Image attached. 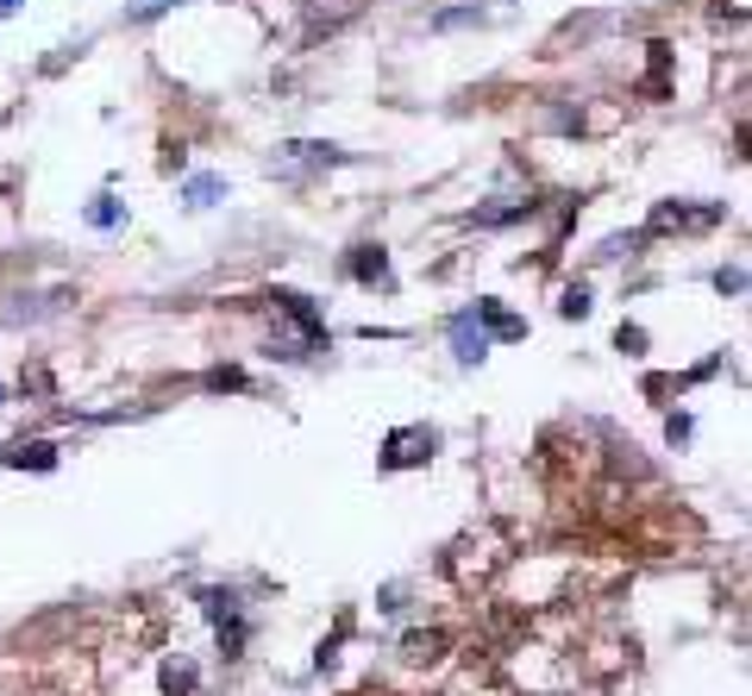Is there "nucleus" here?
Wrapping results in <instances>:
<instances>
[{"mask_svg": "<svg viewBox=\"0 0 752 696\" xmlns=\"http://www.w3.org/2000/svg\"><path fill=\"white\" fill-rule=\"evenodd\" d=\"M282 164H289V170H332V164H345V151L339 145H314V139H301V145H282Z\"/></svg>", "mask_w": 752, "mask_h": 696, "instance_id": "7", "label": "nucleus"}, {"mask_svg": "<svg viewBox=\"0 0 752 696\" xmlns=\"http://www.w3.org/2000/svg\"><path fill=\"white\" fill-rule=\"evenodd\" d=\"M471 314H476V321H483V333H489V339H526V321H514V314H501L496 301H476Z\"/></svg>", "mask_w": 752, "mask_h": 696, "instance_id": "8", "label": "nucleus"}, {"mask_svg": "<svg viewBox=\"0 0 752 696\" xmlns=\"http://www.w3.org/2000/svg\"><path fill=\"white\" fill-rule=\"evenodd\" d=\"M715 289H721V296H740V289H747V271H733V264L715 271Z\"/></svg>", "mask_w": 752, "mask_h": 696, "instance_id": "17", "label": "nucleus"}, {"mask_svg": "<svg viewBox=\"0 0 752 696\" xmlns=\"http://www.w3.org/2000/svg\"><path fill=\"white\" fill-rule=\"evenodd\" d=\"M201 609H207V615H214V627H220L226 659H239V652H245V640H251V622H245V609H239V597H232V590H201Z\"/></svg>", "mask_w": 752, "mask_h": 696, "instance_id": "2", "label": "nucleus"}, {"mask_svg": "<svg viewBox=\"0 0 752 696\" xmlns=\"http://www.w3.org/2000/svg\"><path fill=\"white\" fill-rule=\"evenodd\" d=\"M558 314H565V321H583V314H590V289H583V283H577V289H565Z\"/></svg>", "mask_w": 752, "mask_h": 696, "instance_id": "14", "label": "nucleus"}, {"mask_svg": "<svg viewBox=\"0 0 752 696\" xmlns=\"http://www.w3.org/2000/svg\"><path fill=\"white\" fill-rule=\"evenodd\" d=\"M433 452H439V433H433V427H396L389 446H383V471H414Z\"/></svg>", "mask_w": 752, "mask_h": 696, "instance_id": "3", "label": "nucleus"}, {"mask_svg": "<svg viewBox=\"0 0 752 696\" xmlns=\"http://www.w3.org/2000/svg\"><path fill=\"white\" fill-rule=\"evenodd\" d=\"M0 401H7V383H0Z\"/></svg>", "mask_w": 752, "mask_h": 696, "instance_id": "20", "label": "nucleus"}, {"mask_svg": "<svg viewBox=\"0 0 752 696\" xmlns=\"http://www.w3.org/2000/svg\"><path fill=\"white\" fill-rule=\"evenodd\" d=\"M351 276H357L364 289H396V276H389V257H383V245H357V251H351Z\"/></svg>", "mask_w": 752, "mask_h": 696, "instance_id": "6", "label": "nucleus"}, {"mask_svg": "<svg viewBox=\"0 0 752 696\" xmlns=\"http://www.w3.org/2000/svg\"><path fill=\"white\" fill-rule=\"evenodd\" d=\"M270 308H276V321H289V358H307V351H320L326 346V321H320V308L301 296V289H270Z\"/></svg>", "mask_w": 752, "mask_h": 696, "instance_id": "1", "label": "nucleus"}, {"mask_svg": "<svg viewBox=\"0 0 752 696\" xmlns=\"http://www.w3.org/2000/svg\"><path fill=\"white\" fill-rule=\"evenodd\" d=\"M207 389H245V376H239V371H214V376H207Z\"/></svg>", "mask_w": 752, "mask_h": 696, "instance_id": "18", "label": "nucleus"}, {"mask_svg": "<svg viewBox=\"0 0 752 696\" xmlns=\"http://www.w3.org/2000/svg\"><path fill=\"white\" fill-rule=\"evenodd\" d=\"M182 195H189V207H214V201L226 195V176H189Z\"/></svg>", "mask_w": 752, "mask_h": 696, "instance_id": "12", "label": "nucleus"}, {"mask_svg": "<svg viewBox=\"0 0 752 696\" xmlns=\"http://www.w3.org/2000/svg\"><path fill=\"white\" fill-rule=\"evenodd\" d=\"M439 652H446V634H408V640H401V659H408V665H433Z\"/></svg>", "mask_w": 752, "mask_h": 696, "instance_id": "10", "label": "nucleus"}, {"mask_svg": "<svg viewBox=\"0 0 752 696\" xmlns=\"http://www.w3.org/2000/svg\"><path fill=\"white\" fill-rule=\"evenodd\" d=\"M88 226H120V201L95 195V201H88Z\"/></svg>", "mask_w": 752, "mask_h": 696, "instance_id": "13", "label": "nucleus"}, {"mask_svg": "<svg viewBox=\"0 0 752 696\" xmlns=\"http://www.w3.org/2000/svg\"><path fill=\"white\" fill-rule=\"evenodd\" d=\"M0 465H32V471H50V465H57V446H45V440H32V446H7L0 452Z\"/></svg>", "mask_w": 752, "mask_h": 696, "instance_id": "9", "label": "nucleus"}, {"mask_svg": "<svg viewBox=\"0 0 752 696\" xmlns=\"http://www.w3.org/2000/svg\"><path fill=\"white\" fill-rule=\"evenodd\" d=\"M7 13H20V0H0V20H7Z\"/></svg>", "mask_w": 752, "mask_h": 696, "instance_id": "19", "label": "nucleus"}, {"mask_svg": "<svg viewBox=\"0 0 752 696\" xmlns=\"http://www.w3.org/2000/svg\"><path fill=\"white\" fill-rule=\"evenodd\" d=\"M439 32H451V25H483V13H476V7H458V13H439Z\"/></svg>", "mask_w": 752, "mask_h": 696, "instance_id": "16", "label": "nucleus"}, {"mask_svg": "<svg viewBox=\"0 0 752 696\" xmlns=\"http://www.w3.org/2000/svg\"><path fill=\"white\" fill-rule=\"evenodd\" d=\"M721 220V201H708V207H658L652 214V232H702V226Z\"/></svg>", "mask_w": 752, "mask_h": 696, "instance_id": "5", "label": "nucleus"}, {"mask_svg": "<svg viewBox=\"0 0 752 696\" xmlns=\"http://www.w3.org/2000/svg\"><path fill=\"white\" fill-rule=\"evenodd\" d=\"M446 333H451V351H458V364H483V358H489V333H483V321H476L471 308H464V314H451Z\"/></svg>", "mask_w": 752, "mask_h": 696, "instance_id": "4", "label": "nucleus"}, {"mask_svg": "<svg viewBox=\"0 0 752 696\" xmlns=\"http://www.w3.org/2000/svg\"><path fill=\"white\" fill-rule=\"evenodd\" d=\"M175 0H138V7H132V13H125V20L132 25H145V20H157V13H170Z\"/></svg>", "mask_w": 752, "mask_h": 696, "instance_id": "15", "label": "nucleus"}, {"mask_svg": "<svg viewBox=\"0 0 752 696\" xmlns=\"http://www.w3.org/2000/svg\"><path fill=\"white\" fill-rule=\"evenodd\" d=\"M163 691H170V696H201L195 665H189V659H170V665H163Z\"/></svg>", "mask_w": 752, "mask_h": 696, "instance_id": "11", "label": "nucleus"}]
</instances>
